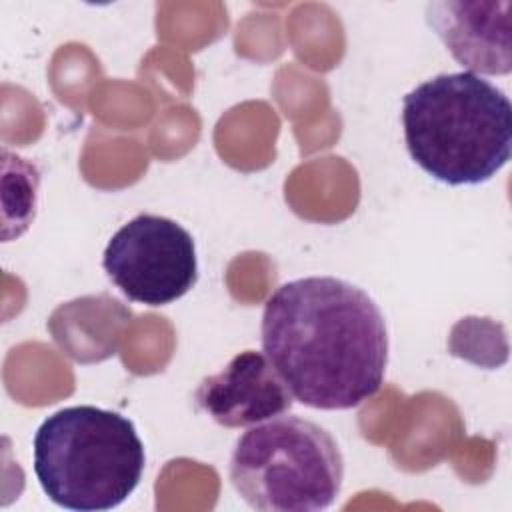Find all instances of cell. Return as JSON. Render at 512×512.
<instances>
[{
  "instance_id": "4",
  "label": "cell",
  "mask_w": 512,
  "mask_h": 512,
  "mask_svg": "<svg viewBox=\"0 0 512 512\" xmlns=\"http://www.w3.org/2000/svg\"><path fill=\"white\" fill-rule=\"evenodd\" d=\"M344 456L334 436L300 416L252 424L234 444L230 482L260 512H316L342 490Z\"/></svg>"
},
{
  "instance_id": "2",
  "label": "cell",
  "mask_w": 512,
  "mask_h": 512,
  "mask_svg": "<svg viewBox=\"0 0 512 512\" xmlns=\"http://www.w3.org/2000/svg\"><path fill=\"white\" fill-rule=\"evenodd\" d=\"M410 158L434 180L472 186L490 180L512 154V104L486 78L438 74L402 100Z\"/></svg>"
},
{
  "instance_id": "7",
  "label": "cell",
  "mask_w": 512,
  "mask_h": 512,
  "mask_svg": "<svg viewBox=\"0 0 512 512\" xmlns=\"http://www.w3.org/2000/svg\"><path fill=\"white\" fill-rule=\"evenodd\" d=\"M510 8L508 0L430 2L426 22L468 72L504 76L512 70Z\"/></svg>"
},
{
  "instance_id": "6",
  "label": "cell",
  "mask_w": 512,
  "mask_h": 512,
  "mask_svg": "<svg viewBox=\"0 0 512 512\" xmlns=\"http://www.w3.org/2000/svg\"><path fill=\"white\" fill-rule=\"evenodd\" d=\"M196 406L226 428L252 426L292 408V394L264 352L244 350L200 380Z\"/></svg>"
},
{
  "instance_id": "5",
  "label": "cell",
  "mask_w": 512,
  "mask_h": 512,
  "mask_svg": "<svg viewBox=\"0 0 512 512\" xmlns=\"http://www.w3.org/2000/svg\"><path fill=\"white\" fill-rule=\"evenodd\" d=\"M102 266L128 300L146 306L170 304L198 280L192 234L172 218L146 212L112 234Z\"/></svg>"
},
{
  "instance_id": "3",
  "label": "cell",
  "mask_w": 512,
  "mask_h": 512,
  "mask_svg": "<svg viewBox=\"0 0 512 512\" xmlns=\"http://www.w3.org/2000/svg\"><path fill=\"white\" fill-rule=\"evenodd\" d=\"M32 446L34 474L44 494L78 512L120 506L136 490L146 464L134 422L90 404L50 414Z\"/></svg>"
},
{
  "instance_id": "1",
  "label": "cell",
  "mask_w": 512,
  "mask_h": 512,
  "mask_svg": "<svg viewBox=\"0 0 512 512\" xmlns=\"http://www.w3.org/2000/svg\"><path fill=\"white\" fill-rule=\"evenodd\" d=\"M262 350L292 398L348 410L372 398L386 374L388 332L378 304L334 276L284 282L266 300Z\"/></svg>"
}]
</instances>
